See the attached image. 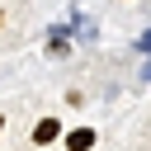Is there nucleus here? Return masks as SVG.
<instances>
[{"label":"nucleus","mask_w":151,"mask_h":151,"mask_svg":"<svg viewBox=\"0 0 151 151\" xmlns=\"http://www.w3.org/2000/svg\"><path fill=\"white\" fill-rule=\"evenodd\" d=\"M90 146H94V132H90V127H80V132L66 137V151H90Z\"/></svg>","instance_id":"f03ea898"},{"label":"nucleus","mask_w":151,"mask_h":151,"mask_svg":"<svg viewBox=\"0 0 151 151\" xmlns=\"http://www.w3.org/2000/svg\"><path fill=\"white\" fill-rule=\"evenodd\" d=\"M57 132H61V123H57V118H42V123H38V127H33V142H38V146H42V142H52V137H57Z\"/></svg>","instance_id":"f257e3e1"},{"label":"nucleus","mask_w":151,"mask_h":151,"mask_svg":"<svg viewBox=\"0 0 151 151\" xmlns=\"http://www.w3.org/2000/svg\"><path fill=\"white\" fill-rule=\"evenodd\" d=\"M0 123H5V118H0Z\"/></svg>","instance_id":"7ed1b4c3"}]
</instances>
